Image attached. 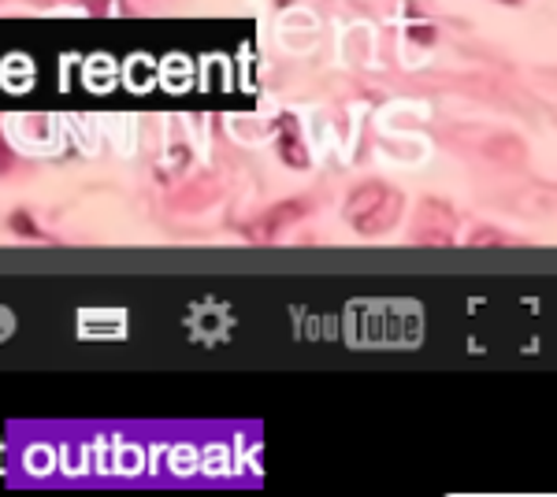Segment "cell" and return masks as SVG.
Instances as JSON below:
<instances>
[{"label": "cell", "mask_w": 557, "mask_h": 497, "mask_svg": "<svg viewBox=\"0 0 557 497\" xmlns=\"http://www.w3.org/2000/svg\"><path fill=\"white\" fill-rule=\"evenodd\" d=\"M401 215V194L386 183H364L349 194L346 201V220L357 234H383L398 223Z\"/></svg>", "instance_id": "6da1fadb"}, {"label": "cell", "mask_w": 557, "mask_h": 497, "mask_svg": "<svg viewBox=\"0 0 557 497\" xmlns=\"http://www.w3.org/2000/svg\"><path fill=\"white\" fill-rule=\"evenodd\" d=\"M305 215H309V201H286V204L272 208V212H264L257 223H249L246 234L253 241H268V238H275L286 223H298V220H305Z\"/></svg>", "instance_id": "7a4b0ae2"}, {"label": "cell", "mask_w": 557, "mask_h": 497, "mask_svg": "<svg viewBox=\"0 0 557 497\" xmlns=\"http://www.w3.org/2000/svg\"><path fill=\"white\" fill-rule=\"evenodd\" d=\"M278 126H283V138H278V157H283L290 167H309V152H305V141L298 138V123H294L290 115H283Z\"/></svg>", "instance_id": "3957f363"}, {"label": "cell", "mask_w": 557, "mask_h": 497, "mask_svg": "<svg viewBox=\"0 0 557 497\" xmlns=\"http://www.w3.org/2000/svg\"><path fill=\"white\" fill-rule=\"evenodd\" d=\"M12 227L20 231L23 238H38V234H41V231L30 223V215H26V212H15V215H12Z\"/></svg>", "instance_id": "277c9868"}, {"label": "cell", "mask_w": 557, "mask_h": 497, "mask_svg": "<svg viewBox=\"0 0 557 497\" xmlns=\"http://www.w3.org/2000/svg\"><path fill=\"white\" fill-rule=\"evenodd\" d=\"M12 167H15V152H12V146L4 141V134H0V175H8Z\"/></svg>", "instance_id": "5b68a950"}, {"label": "cell", "mask_w": 557, "mask_h": 497, "mask_svg": "<svg viewBox=\"0 0 557 497\" xmlns=\"http://www.w3.org/2000/svg\"><path fill=\"white\" fill-rule=\"evenodd\" d=\"M275 4H278V8H286V4H294V0H275Z\"/></svg>", "instance_id": "8992f818"}, {"label": "cell", "mask_w": 557, "mask_h": 497, "mask_svg": "<svg viewBox=\"0 0 557 497\" xmlns=\"http://www.w3.org/2000/svg\"><path fill=\"white\" fill-rule=\"evenodd\" d=\"M502 4H520V0H502Z\"/></svg>", "instance_id": "52a82bcc"}]
</instances>
